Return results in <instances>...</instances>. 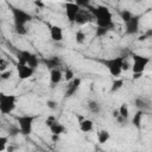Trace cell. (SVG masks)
I'll use <instances>...</instances> for the list:
<instances>
[{"instance_id": "obj_1", "label": "cell", "mask_w": 152, "mask_h": 152, "mask_svg": "<svg viewBox=\"0 0 152 152\" xmlns=\"http://www.w3.org/2000/svg\"><path fill=\"white\" fill-rule=\"evenodd\" d=\"M89 13L96 19V25L97 27L107 28L110 30L114 24H113V14L109 11L108 7L103 5H99L96 7H89Z\"/></svg>"}, {"instance_id": "obj_2", "label": "cell", "mask_w": 152, "mask_h": 152, "mask_svg": "<svg viewBox=\"0 0 152 152\" xmlns=\"http://www.w3.org/2000/svg\"><path fill=\"white\" fill-rule=\"evenodd\" d=\"M17 107V96L12 94L0 93V113L4 115L11 114Z\"/></svg>"}, {"instance_id": "obj_3", "label": "cell", "mask_w": 152, "mask_h": 152, "mask_svg": "<svg viewBox=\"0 0 152 152\" xmlns=\"http://www.w3.org/2000/svg\"><path fill=\"white\" fill-rule=\"evenodd\" d=\"M17 58H18V64H26L30 68H32L33 70H36L39 64L38 56L28 50H19Z\"/></svg>"}, {"instance_id": "obj_4", "label": "cell", "mask_w": 152, "mask_h": 152, "mask_svg": "<svg viewBox=\"0 0 152 152\" xmlns=\"http://www.w3.org/2000/svg\"><path fill=\"white\" fill-rule=\"evenodd\" d=\"M124 61H125V57L118 56V57L103 59V61H101V63L108 69V71H109V74L112 76H119L122 72V63H124Z\"/></svg>"}, {"instance_id": "obj_5", "label": "cell", "mask_w": 152, "mask_h": 152, "mask_svg": "<svg viewBox=\"0 0 152 152\" xmlns=\"http://www.w3.org/2000/svg\"><path fill=\"white\" fill-rule=\"evenodd\" d=\"M36 119H37V115H30V114H25V115L18 116L17 121H18V127H19L20 134L30 135L32 133L33 124H34Z\"/></svg>"}, {"instance_id": "obj_6", "label": "cell", "mask_w": 152, "mask_h": 152, "mask_svg": "<svg viewBox=\"0 0 152 152\" xmlns=\"http://www.w3.org/2000/svg\"><path fill=\"white\" fill-rule=\"evenodd\" d=\"M11 8H12L11 11L13 15L14 26H26V24L32 20V15L25 10L18 8V7H11Z\"/></svg>"}, {"instance_id": "obj_7", "label": "cell", "mask_w": 152, "mask_h": 152, "mask_svg": "<svg viewBox=\"0 0 152 152\" xmlns=\"http://www.w3.org/2000/svg\"><path fill=\"white\" fill-rule=\"evenodd\" d=\"M132 59H133V64H132V71H133V74H141L142 75L144 70L146 69V66L150 63V58L147 56L133 53Z\"/></svg>"}, {"instance_id": "obj_8", "label": "cell", "mask_w": 152, "mask_h": 152, "mask_svg": "<svg viewBox=\"0 0 152 152\" xmlns=\"http://www.w3.org/2000/svg\"><path fill=\"white\" fill-rule=\"evenodd\" d=\"M139 26H140V15L133 14V17L125 23V33L128 36H133L139 32Z\"/></svg>"}, {"instance_id": "obj_9", "label": "cell", "mask_w": 152, "mask_h": 152, "mask_svg": "<svg viewBox=\"0 0 152 152\" xmlns=\"http://www.w3.org/2000/svg\"><path fill=\"white\" fill-rule=\"evenodd\" d=\"M81 11V7L76 2H66L65 4V15L70 23H75V19Z\"/></svg>"}, {"instance_id": "obj_10", "label": "cell", "mask_w": 152, "mask_h": 152, "mask_svg": "<svg viewBox=\"0 0 152 152\" xmlns=\"http://www.w3.org/2000/svg\"><path fill=\"white\" fill-rule=\"evenodd\" d=\"M81 83H82V80H81L80 77L72 78V80L68 83V86H66V89H65V93H64V97L69 99V97L74 96V95L76 94V91L80 89Z\"/></svg>"}, {"instance_id": "obj_11", "label": "cell", "mask_w": 152, "mask_h": 152, "mask_svg": "<svg viewBox=\"0 0 152 152\" xmlns=\"http://www.w3.org/2000/svg\"><path fill=\"white\" fill-rule=\"evenodd\" d=\"M17 72L20 80H28L33 76L34 70L26 64H17Z\"/></svg>"}, {"instance_id": "obj_12", "label": "cell", "mask_w": 152, "mask_h": 152, "mask_svg": "<svg viewBox=\"0 0 152 152\" xmlns=\"http://www.w3.org/2000/svg\"><path fill=\"white\" fill-rule=\"evenodd\" d=\"M50 37L53 42H62L63 40V30L58 25L50 26Z\"/></svg>"}, {"instance_id": "obj_13", "label": "cell", "mask_w": 152, "mask_h": 152, "mask_svg": "<svg viewBox=\"0 0 152 152\" xmlns=\"http://www.w3.org/2000/svg\"><path fill=\"white\" fill-rule=\"evenodd\" d=\"M43 63L45 64V66L49 70H52V69H58V66L61 65V59L57 56H52V57H49V58H44Z\"/></svg>"}, {"instance_id": "obj_14", "label": "cell", "mask_w": 152, "mask_h": 152, "mask_svg": "<svg viewBox=\"0 0 152 152\" xmlns=\"http://www.w3.org/2000/svg\"><path fill=\"white\" fill-rule=\"evenodd\" d=\"M63 80V72L59 69H52L50 70V82L52 86H57Z\"/></svg>"}, {"instance_id": "obj_15", "label": "cell", "mask_w": 152, "mask_h": 152, "mask_svg": "<svg viewBox=\"0 0 152 152\" xmlns=\"http://www.w3.org/2000/svg\"><path fill=\"white\" fill-rule=\"evenodd\" d=\"M91 17H93V15L89 13V11L81 10V11L78 12L76 19H75V23H77V24H86V23H88V21L90 20Z\"/></svg>"}, {"instance_id": "obj_16", "label": "cell", "mask_w": 152, "mask_h": 152, "mask_svg": "<svg viewBox=\"0 0 152 152\" xmlns=\"http://www.w3.org/2000/svg\"><path fill=\"white\" fill-rule=\"evenodd\" d=\"M49 129H50L51 134H56V135H61V134L65 133V131H66L65 126H64L63 124L58 122V121H56L52 126H50V127H49Z\"/></svg>"}, {"instance_id": "obj_17", "label": "cell", "mask_w": 152, "mask_h": 152, "mask_svg": "<svg viewBox=\"0 0 152 152\" xmlns=\"http://www.w3.org/2000/svg\"><path fill=\"white\" fill-rule=\"evenodd\" d=\"M93 127H94V124L90 119H82L80 121V129L83 132V133H88L90 131H93Z\"/></svg>"}, {"instance_id": "obj_18", "label": "cell", "mask_w": 152, "mask_h": 152, "mask_svg": "<svg viewBox=\"0 0 152 152\" xmlns=\"http://www.w3.org/2000/svg\"><path fill=\"white\" fill-rule=\"evenodd\" d=\"M88 109H89V112L93 113V114H99V113L101 112V109H102V106H101V103H100L99 101H96V100H89V101H88Z\"/></svg>"}, {"instance_id": "obj_19", "label": "cell", "mask_w": 152, "mask_h": 152, "mask_svg": "<svg viewBox=\"0 0 152 152\" xmlns=\"http://www.w3.org/2000/svg\"><path fill=\"white\" fill-rule=\"evenodd\" d=\"M110 139V133L107 131V129H101L97 132V141L103 145L106 142H108V140Z\"/></svg>"}, {"instance_id": "obj_20", "label": "cell", "mask_w": 152, "mask_h": 152, "mask_svg": "<svg viewBox=\"0 0 152 152\" xmlns=\"http://www.w3.org/2000/svg\"><path fill=\"white\" fill-rule=\"evenodd\" d=\"M144 113H145V112H142V110H137V113H135V114L133 115V118H132V124H133V126H135L137 128H140V127H141Z\"/></svg>"}, {"instance_id": "obj_21", "label": "cell", "mask_w": 152, "mask_h": 152, "mask_svg": "<svg viewBox=\"0 0 152 152\" xmlns=\"http://www.w3.org/2000/svg\"><path fill=\"white\" fill-rule=\"evenodd\" d=\"M134 104H135V107L138 108V110H142V112H145L146 109L150 108L148 102H147L146 100L141 99V97H137V99L134 100Z\"/></svg>"}, {"instance_id": "obj_22", "label": "cell", "mask_w": 152, "mask_h": 152, "mask_svg": "<svg viewBox=\"0 0 152 152\" xmlns=\"http://www.w3.org/2000/svg\"><path fill=\"white\" fill-rule=\"evenodd\" d=\"M118 112H119V116L124 118L125 120L128 119V116H129V109H128L127 103H122V104L118 108Z\"/></svg>"}, {"instance_id": "obj_23", "label": "cell", "mask_w": 152, "mask_h": 152, "mask_svg": "<svg viewBox=\"0 0 152 152\" xmlns=\"http://www.w3.org/2000/svg\"><path fill=\"white\" fill-rule=\"evenodd\" d=\"M124 87V81L121 78H116L113 81L112 86H110V93H116L118 90H120Z\"/></svg>"}, {"instance_id": "obj_24", "label": "cell", "mask_w": 152, "mask_h": 152, "mask_svg": "<svg viewBox=\"0 0 152 152\" xmlns=\"http://www.w3.org/2000/svg\"><path fill=\"white\" fill-rule=\"evenodd\" d=\"M120 18L122 19V21L124 23H127L132 17H133V13L129 11V10H122V11H120Z\"/></svg>"}, {"instance_id": "obj_25", "label": "cell", "mask_w": 152, "mask_h": 152, "mask_svg": "<svg viewBox=\"0 0 152 152\" xmlns=\"http://www.w3.org/2000/svg\"><path fill=\"white\" fill-rule=\"evenodd\" d=\"M75 40H76L77 44H83L86 42V33L83 31L78 30L76 32V34H75Z\"/></svg>"}, {"instance_id": "obj_26", "label": "cell", "mask_w": 152, "mask_h": 152, "mask_svg": "<svg viewBox=\"0 0 152 152\" xmlns=\"http://www.w3.org/2000/svg\"><path fill=\"white\" fill-rule=\"evenodd\" d=\"M76 76H75V74H74V71L71 70V69H65V71H64V74H63V78L66 81V82H70L72 78H75Z\"/></svg>"}, {"instance_id": "obj_27", "label": "cell", "mask_w": 152, "mask_h": 152, "mask_svg": "<svg viewBox=\"0 0 152 152\" xmlns=\"http://www.w3.org/2000/svg\"><path fill=\"white\" fill-rule=\"evenodd\" d=\"M7 144H8V137L0 135V152H4L7 148Z\"/></svg>"}, {"instance_id": "obj_28", "label": "cell", "mask_w": 152, "mask_h": 152, "mask_svg": "<svg viewBox=\"0 0 152 152\" xmlns=\"http://www.w3.org/2000/svg\"><path fill=\"white\" fill-rule=\"evenodd\" d=\"M109 30L107 28H102V27H96L95 30V37L96 38H101V37H104L107 33H108Z\"/></svg>"}, {"instance_id": "obj_29", "label": "cell", "mask_w": 152, "mask_h": 152, "mask_svg": "<svg viewBox=\"0 0 152 152\" xmlns=\"http://www.w3.org/2000/svg\"><path fill=\"white\" fill-rule=\"evenodd\" d=\"M14 31L19 36H25L27 33V28L26 26H14Z\"/></svg>"}, {"instance_id": "obj_30", "label": "cell", "mask_w": 152, "mask_h": 152, "mask_svg": "<svg viewBox=\"0 0 152 152\" xmlns=\"http://www.w3.org/2000/svg\"><path fill=\"white\" fill-rule=\"evenodd\" d=\"M7 69H8V62L4 58H0V74L6 71Z\"/></svg>"}, {"instance_id": "obj_31", "label": "cell", "mask_w": 152, "mask_h": 152, "mask_svg": "<svg viewBox=\"0 0 152 152\" xmlns=\"http://www.w3.org/2000/svg\"><path fill=\"white\" fill-rule=\"evenodd\" d=\"M11 76H12V71L11 70H6V71H4V72L0 74V80L1 81H5V80L11 78Z\"/></svg>"}, {"instance_id": "obj_32", "label": "cell", "mask_w": 152, "mask_h": 152, "mask_svg": "<svg viewBox=\"0 0 152 152\" xmlns=\"http://www.w3.org/2000/svg\"><path fill=\"white\" fill-rule=\"evenodd\" d=\"M56 121H57L56 118H55L53 115H50V116L46 118V120H45V125H46V127H50V126H52Z\"/></svg>"}, {"instance_id": "obj_33", "label": "cell", "mask_w": 152, "mask_h": 152, "mask_svg": "<svg viewBox=\"0 0 152 152\" xmlns=\"http://www.w3.org/2000/svg\"><path fill=\"white\" fill-rule=\"evenodd\" d=\"M8 133H10V137H14V135L19 134V133H20L19 127H18V126H12V127L8 129Z\"/></svg>"}, {"instance_id": "obj_34", "label": "cell", "mask_w": 152, "mask_h": 152, "mask_svg": "<svg viewBox=\"0 0 152 152\" xmlns=\"http://www.w3.org/2000/svg\"><path fill=\"white\" fill-rule=\"evenodd\" d=\"M46 106H48V108H50V109H56L57 108V102L56 101H53V100H48L46 101Z\"/></svg>"}, {"instance_id": "obj_35", "label": "cell", "mask_w": 152, "mask_h": 152, "mask_svg": "<svg viewBox=\"0 0 152 152\" xmlns=\"http://www.w3.org/2000/svg\"><path fill=\"white\" fill-rule=\"evenodd\" d=\"M128 69H129V64H128L127 61L125 59L124 63H122V71H126V70H128Z\"/></svg>"}, {"instance_id": "obj_36", "label": "cell", "mask_w": 152, "mask_h": 152, "mask_svg": "<svg viewBox=\"0 0 152 152\" xmlns=\"http://www.w3.org/2000/svg\"><path fill=\"white\" fill-rule=\"evenodd\" d=\"M59 140V135H56V134H51V141L52 142H57Z\"/></svg>"}, {"instance_id": "obj_37", "label": "cell", "mask_w": 152, "mask_h": 152, "mask_svg": "<svg viewBox=\"0 0 152 152\" xmlns=\"http://www.w3.org/2000/svg\"><path fill=\"white\" fill-rule=\"evenodd\" d=\"M113 116L116 119L118 116H119V112H118V109H115V110H113Z\"/></svg>"}, {"instance_id": "obj_38", "label": "cell", "mask_w": 152, "mask_h": 152, "mask_svg": "<svg viewBox=\"0 0 152 152\" xmlns=\"http://www.w3.org/2000/svg\"><path fill=\"white\" fill-rule=\"evenodd\" d=\"M141 77V74H133V78L137 80V78H140Z\"/></svg>"}, {"instance_id": "obj_39", "label": "cell", "mask_w": 152, "mask_h": 152, "mask_svg": "<svg viewBox=\"0 0 152 152\" xmlns=\"http://www.w3.org/2000/svg\"><path fill=\"white\" fill-rule=\"evenodd\" d=\"M6 150H7L8 152H13V151H14V147H13V146H8Z\"/></svg>"}, {"instance_id": "obj_40", "label": "cell", "mask_w": 152, "mask_h": 152, "mask_svg": "<svg viewBox=\"0 0 152 152\" xmlns=\"http://www.w3.org/2000/svg\"><path fill=\"white\" fill-rule=\"evenodd\" d=\"M34 5H36V6H43V4L39 2V1H34Z\"/></svg>"}]
</instances>
